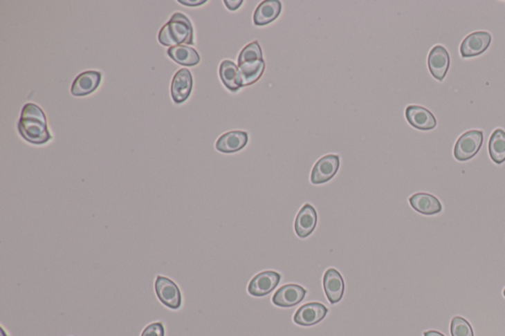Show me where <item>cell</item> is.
Returning a JSON list of instances; mask_svg holds the SVG:
<instances>
[{
    "mask_svg": "<svg viewBox=\"0 0 505 336\" xmlns=\"http://www.w3.org/2000/svg\"><path fill=\"white\" fill-rule=\"evenodd\" d=\"M328 315V308L321 303H308L296 310L294 323L298 326H311L320 323Z\"/></svg>",
    "mask_w": 505,
    "mask_h": 336,
    "instance_id": "ba28073f",
    "label": "cell"
},
{
    "mask_svg": "<svg viewBox=\"0 0 505 336\" xmlns=\"http://www.w3.org/2000/svg\"><path fill=\"white\" fill-rule=\"evenodd\" d=\"M428 68L435 80L443 81L449 66H450V55L443 46H433L428 55Z\"/></svg>",
    "mask_w": 505,
    "mask_h": 336,
    "instance_id": "30bf717a",
    "label": "cell"
},
{
    "mask_svg": "<svg viewBox=\"0 0 505 336\" xmlns=\"http://www.w3.org/2000/svg\"><path fill=\"white\" fill-rule=\"evenodd\" d=\"M318 215L311 205H305L298 212L294 222V230L300 239L307 238L316 228Z\"/></svg>",
    "mask_w": 505,
    "mask_h": 336,
    "instance_id": "4fadbf2b",
    "label": "cell"
},
{
    "mask_svg": "<svg viewBox=\"0 0 505 336\" xmlns=\"http://www.w3.org/2000/svg\"><path fill=\"white\" fill-rule=\"evenodd\" d=\"M193 90V76L189 69L182 68L173 77L171 96L176 104H182L189 99Z\"/></svg>",
    "mask_w": 505,
    "mask_h": 336,
    "instance_id": "7c38bea8",
    "label": "cell"
},
{
    "mask_svg": "<svg viewBox=\"0 0 505 336\" xmlns=\"http://www.w3.org/2000/svg\"><path fill=\"white\" fill-rule=\"evenodd\" d=\"M410 205L414 210L423 215H437L442 211L439 199L425 192H419L409 199Z\"/></svg>",
    "mask_w": 505,
    "mask_h": 336,
    "instance_id": "e0dca14e",
    "label": "cell"
},
{
    "mask_svg": "<svg viewBox=\"0 0 505 336\" xmlns=\"http://www.w3.org/2000/svg\"><path fill=\"white\" fill-rule=\"evenodd\" d=\"M102 73L98 71H85L75 78L71 86V94L75 97L87 96L100 85Z\"/></svg>",
    "mask_w": 505,
    "mask_h": 336,
    "instance_id": "9a60e30c",
    "label": "cell"
},
{
    "mask_svg": "<svg viewBox=\"0 0 505 336\" xmlns=\"http://www.w3.org/2000/svg\"><path fill=\"white\" fill-rule=\"evenodd\" d=\"M141 336H165V328L161 323H153L145 328Z\"/></svg>",
    "mask_w": 505,
    "mask_h": 336,
    "instance_id": "d4e9b609",
    "label": "cell"
},
{
    "mask_svg": "<svg viewBox=\"0 0 505 336\" xmlns=\"http://www.w3.org/2000/svg\"><path fill=\"white\" fill-rule=\"evenodd\" d=\"M155 291L160 302L166 307L172 310L180 309L182 306V293L172 280L164 277H157Z\"/></svg>",
    "mask_w": 505,
    "mask_h": 336,
    "instance_id": "277c9868",
    "label": "cell"
},
{
    "mask_svg": "<svg viewBox=\"0 0 505 336\" xmlns=\"http://www.w3.org/2000/svg\"><path fill=\"white\" fill-rule=\"evenodd\" d=\"M452 336H475L474 330L467 319L462 317H454L450 324Z\"/></svg>",
    "mask_w": 505,
    "mask_h": 336,
    "instance_id": "cb8c5ba5",
    "label": "cell"
},
{
    "mask_svg": "<svg viewBox=\"0 0 505 336\" xmlns=\"http://www.w3.org/2000/svg\"><path fill=\"white\" fill-rule=\"evenodd\" d=\"M264 60L263 52L259 41H252L241 50L238 57V64H248V62H259Z\"/></svg>",
    "mask_w": 505,
    "mask_h": 336,
    "instance_id": "603a6c76",
    "label": "cell"
},
{
    "mask_svg": "<svg viewBox=\"0 0 505 336\" xmlns=\"http://www.w3.org/2000/svg\"><path fill=\"white\" fill-rule=\"evenodd\" d=\"M280 279L282 275L277 271H263L252 278L248 286V292L254 297L266 296L279 286Z\"/></svg>",
    "mask_w": 505,
    "mask_h": 336,
    "instance_id": "8992f818",
    "label": "cell"
},
{
    "mask_svg": "<svg viewBox=\"0 0 505 336\" xmlns=\"http://www.w3.org/2000/svg\"><path fill=\"white\" fill-rule=\"evenodd\" d=\"M178 2L181 4H184L186 6H201L205 3V0H178Z\"/></svg>",
    "mask_w": 505,
    "mask_h": 336,
    "instance_id": "4316f807",
    "label": "cell"
},
{
    "mask_svg": "<svg viewBox=\"0 0 505 336\" xmlns=\"http://www.w3.org/2000/svg\"><path fill=\"white\" fill-rule=\"evenodd\" d=\"M339 156L333 154L326 155L315 164L310 180L314 185L325 184L331 178L335 177L336 174L339 171Z\"/></svg>",
    "mask_w": 505,
    "mask_h": 336,
    "instance_id": "52a82bcc",
    "label": "cell"
},
{
    "mask_svg": "<svg viewBox=\"0 0 505 336\" xmlns=\"http://www.w3.org/2000/svg\"><path fill=\"white\" fill-rule=\"evenodd\" d=\"M324 290L331 304H337L342 300L345 293V281L340 273L335 268H329L324 274Z\"/></svg>",
    "mask_w": 505,
    "mask_h": 336,
    "instance_id": "5bb4252c",
    "label": "cell"
},
{
    "mask_svg": "<svg viewBox=\"0 0 505 336\" xmlns=\"http://www.w3.org/2000/svg\"><path fill=\"white\" fill-rule=\"evenodd\" d=\"M405 115L407 122L419 131H432L437 126V119L433 113L423 106L416 105L407 106Z\"/></svg>",
    "mask_w": 505,
    "mask_h": 336,
    "instance_id": "9c48e42d",
    "label": "cell"
},
{
    "mask_svg": "<svg viewBox=\"0 0 505 336\" xmlns=\"http://www.w3.org/2000/svg\"><path fill=\"white\" fill-rule=\"evenodd\" d=\"M265 60L248 62L238 66L241 87L255 84L261 77L265 71Z\"/></svg>",
    "mask_w": 505,
    "mask_h": 336,
    "instance_id": "d6986e66",
    "label": "cell"
},
{
    "mask_svg": "<svg viewBox=\"0 0 505 336\" xmlns=\"http://www.w3.org/2000/svg\"><path fill=\"white\" fill-rule=\"evenodd\" d=\"M492 35L486 31L474 32L466 37L460 46V53L462 57H478L488 50L492 43Z\"/></svg>",
    "mask_w": 505,
    "mask_h": 336,
    "instance_id": "5b68a950",
    "label": "cell"
},
{
    "mask_svg": "<svg viewBox=\"0 0 505 336\" xmlns=\"http://www.w3.org/2000/svg\"><path fill=\"white\" fill-rule=\"evenodd\" d=\"M306 289L298 284H286L280 287L273 297V303L280 308H291L304 300Z\"/></svg>",
    "mask_w": 505,
    "mask_h": 336,
    "instance_id": "8fae6325",
    "label": "cell"
},
{
    "mask_svg": "<svg viewBox=\"0 0 505 336\" xmlns=\"http://www.w3.org/2000/svg\"><path fill=\"white\" fill-rule=\"evenodd\" d=\"M504 296L505 297V289L504 290Z\"/></svg>",
    "mask_w": 505,
    "mask_h": 336,
    "instance_id": "f1b7e54d",
    "label": "cell"
},
{
    "mask_svg": "<svg viewBox=\"0 0 505 336\" xmlns=\"http://www.w3.org/2000/svg\"><path fill=\"white\" fill-rule=\"evenodd\" d=\"M18 131L27 142L32 144H45L52 139L45 113L40 106L33 103H28L23 106Z\"/></svg>",
    "mask_w": 505,
    "mask_h": 336,
    "instance_id": "6da1fadb",
    "label": "cell"
},
{
    "mask_svg": "<svg viewBox=\"0 0 505 336\" xmlns=\"http://www.w3.org/2000/svg\"><path fill=\"white\" fill-rule=\"evenodd\" d=\"M219 76L222 83L231 92H237L240 89L239 69L231 60H223L221 62Z\"/></svg>",
    "mask_w": 505,
    "mask_h": 336,
    "instance_id": "44dd1931",
    "label": "cell"
},
{
    "mask_svg": "<svg viewBox=\"0 0 505 336\" xmlns=\"http://www.w3.org/2000/svg\"><path fill=\"white\" fill-rule=\"evenodd\" d=\"M423 336H446L437 330H428L423 333Z\"/></svg>",
    "mask_w": 505,
    "mask_h": 336,
    "instance_id": "83f0119b",
    "label": "cell"
},
{
    "mask_svg": "<svg viewBox=\"0 0 505 336\" xmlns=\"http://www.w3.org/2000/svg\"><path fill=\"white\" fill-rule=\"evenodd\" d=\"M158 41L164 46L194 45V28L185 14H174L167 24L162 27Z\"/></svg>",
    "mask_w": 505,
    "mask_h": 336,
    "instance_id": "7a4b0ae2",
    "label": "cell"
},
{
    "mask_svg": "<svg viewBox=\"0 0 505 336\" xmlns=\"http://www.w3.org/2000/svg\"><path fill=\"white\" fill-rule=\"evenodd\" d=\"M488 153L490 158L497 165L505 162V131L502 129H497L490 136L488 141Z\"/></svg>",
    "mask_w": 505,
    "mask_h": 336,
    "instance_id": "7402d4cb",
    "label": "cell"
},
{
    "mask_svg": "<svg viewBox=\"0 0 505 336\" xmlns=\"http://www.w3.org/2000/svg\"><path fill=\"white\" fill-rule=\"evenodd\" d=\"M484 142V133L478 129H472L463 133L454 146V157L460 162L474 158Z\"/></svg>",
    "mask_w": 505,
    "mask_h": 336,
    "instance_id": "3957f363",
    "label": "cell"
},
{
    "mask_svg": "<svg viewBox=\"0 0 505 336\" xmlns=\"http://www.w3.org/2000/svg\"><path fill=\"white\" fill-rule=\"evenodd\" d=\"M169 57L177 62L178 64L184 66H194L200 64L201 57L199 53L189 46H173L168 50Z\"/></svg>",
    "mask_w": 505,
    "mask_h": 336,
    "instance_id": "ffe728a7",
    "label": "cell"
},
{
    "mask_svg": "<svg viewBox=\"0 0 505 336\" xmlns=\"http://www.w3.org/2000/svg\"><path fill=\"white\" fill-rule=\"evenodd\" d=\"M282 2L277 0H266L261 2L254 13V23L257 26H265L277 19L282 12Z\"/></svg>",
    "mask_w": 505,
    "mask_h": 336,
    "instance_id": "ac0fdd59",
    "label": "cell"
},
{
    "mask_svg": "<svg viewBox=\"0 0 505 336\" xmlns=\"http://www.w3.org/2000/svg\"><path fill=\"white\" fill-rule=\"evenodd\" d=\"M224 4L229 10L235 11L239 9L241 6L243 4V0H226Z\"/></svg>",
    "mask_w": 505,
    "mask_h": 336,
    "instance_id": "484cf974",
    "label": "cell"
},
{
    "mask_svg": "<svg viewBox=\"0 0 505 336\" xmlns=\"http://www.w3.org/2000/svg\"><path fill=\"white\" fill-rule=\"evenodd\" d=\"M248 140H249V136L246 131H229L217 139L215 148L217 151L226 153V154L235 153L242 150L247 145Z\"/></svg>",
    "mask_w": 505,
    "mask_h": 336,
    "instance_id": "2e32d148",
    "label": "cell"
}]
</instances>
